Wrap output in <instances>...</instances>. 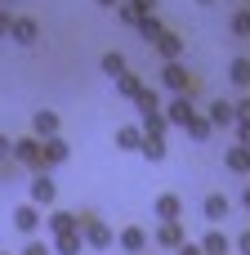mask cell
Segmentation results:
<instances>
[{"label":"cell","instance_id":"obj_21","mask_svg":"<svg viewBox=\"0 0 250 255\" xmlns=\"http://www.w3.org/2000/svg\"><path fill=\"white\" fill-rule=\"evenodd\" d=\"M139 152H143L148 161H166V134H143Z\"/></svg>","mask_w":250,"mask_h":255},{"label":"cell","instance_id":"obj_29","mask_svg":"<svg viewBox=\"0 0 250 255\" xmlns=\"http://www.w3.org/2000/svg\"><path fill=\"white\" fill-rule=\"evenodd\" d=\"M116 13H121V22H125V27H139V18H143L130 0H121V4H116Z\"/></svg>","mask_w":250,"mask_h":255},{"label":"cell","instance_id":"obj_41","mask_svg":"<svg viewBox=\"0 0 250 255\" xmlns=\"http://www.w3.org/2000/svg\"><path fill=\"white\" fill-rule=\"evenodd\" d=\"M197 4H215V0H197Z\"/></svg>","mask_w":250,"mask_h":255},{"label":"cell","instance_id":"obj_16","mask_svg":"<svg viewBox=\"0 0 250 255\" xmlns=\"http://www.w3.org/2000/svg\"><path fill=\"white\" fill-rule=\"evenodd\" d=\"M18 45H36L40 40V22L36 18H13V31H9Z\"/></svg>","mask_w":250,"mask_h":255},{"label":"cell","instance_id":"obj_15","mask_svg":"<svg viewBox=\"0 0 250 255\" xmlns=\"http://www.w3.org/2000/svg\"><path fill=\"white\" fill-rule=\"evenodd\" d=\"M116 242H121V251H130V255H143V251H148V233H143L139 224L121 229V238H116Z\"/></svg>","mask_w":250,"mask_h":255},{"label":"cell","instance_id":"obj_17","mask_svg":"<svg viewBox=\"0 0 250 255\" xmlns=\"http://www.w3.org/2000/svg\"><path fill=\"white\" fill-rule=\"evenodd\" d=\"M183 130H188V139H197V143H206V139H210V134H215V121H210V117H206V112H192V117H188V126H183Z\"/></svg>","mask_w":250,"mask_h":255},{"label":"cell","instance_id":"obj_35","mask_svg":"<svg viewBox=\"0 0 250 255\" xmlns=\"http://www.w3.org/2000/svg\"><path fill=\"white\" fill-rule=\"evenodd\" d=\"M130 4H134L139 13H157V4H161V0H130Z\"/></svg>","mask_w":250,"mask_h":255},{"label":"cell","instance_id":"obj_12","mask_svg":"<svg viewBox=\"0 0 250 255\" xmlns=\"http://www.w3.org/2000/svg\"><path fill=\"white\" fill-rule=\"evenodd\" d=\"M224 166H228L233 175H250V143H233V148L224 152Z\"/></svg>","mask_w":250,"mask_h":255},{"label":"cell","instance_id":"obj_40","mask_svg":"<svg viewBox=\"0 0 250 255\" xmlns=\"http://www.w3.org/2000/svg\"><path fill=\"white\" fill-rule=\"evenodd\" d=\"M98 4H103V9H116V4H121V0H98Z\"/></svg>","mask_w":250,"mask_h":255},{"label":"cell","instance_id":"obj_37","mask_svg":"<svg viewBox=\"0 0 250 255\" xmlns=\"http://www.w3.org/2000/svg\"><path fill=\"white\" fill-rule=\"evenodd\" d=\"M179 255H206V247H201V242H183V247H179Z\"/></svg>","mask_w":250,"mask_h":255},{"label":"cell","instance_id":"obj_34","mask_svg":"<svg viewBox=\"0 0 250 255\" xmlns=\"http://www.w3.org/2000/svg\"><path fill=\"white\" fill-rule=\"evenodd\" d=\"M9 157H13V139H9V134H0V161H9Z\"/></svg>","mask_w":250,"mask_h":255},{"label":"cell","instance_id":"obj_23","mask_svg":"<svg viewBox=\"0 0 250 255\" xmlns=\"http://www.w3.org/2000/svg\"><path fill=\"white\" fill-rule=\"evenodd\" d=\"M139 90H143V76H139V72H121V76H116V94H121V99H134Z\"/></svg>","mask_w":250,"mask_h":255},{"label":"cell","instance_id":"obj_8","mask_svg":"<svg viewBox=\"0 0 250 255\" xmlns=\"http://www.w3.org/2000/svg\"><path fill=\"white\" fill-rule=\"evenodd\" d=\"M152 49H157V54H161V58H166V63H170V58H183V36H179V31H170V27H166V31H161V36H157V40H152Z\"/></svg>","mask_w":250,"mask_h":255},{"label":"cell","instance_id":"obj_28","mask_svg":"<svg viewBox=\"0 0 250 255\" xmlns=\"http://www.w3.org/2000/svg\"><path fill=\"white\" fill-rule=\"evenodd\" d=\"M134 108H139V117H143V112H152V108H161V99H157V90H148V85H143V90L134 94Z\"/></svg>","mask_w":250,"mask_h":255},{"label":"cell","instance_id":"obj_30","mask_svg":"<svg viewBox=\"0 0 250 255\" xmlns=\"http://www.w3.org/2000/svg\"><path fill=\"white\" fill-rule=\"evenodd\" d=\"M233 36H242V40L250 36V9H242V13L233 18Z\"/></svg>","mask_w":250,"mask_h":255},{"label":"cell","instance_id":"obj_39","mask_svg":"<svg viewBox=\"0 0 250 255\" xmlns=\"http://www.w3.org/2000/svg\"><path fill=\"white\" fill-rule=\"evenodd\" d=\"M242 206H246V211H250V184H246V188H242Z\"/></svg>","mask_w":250,"mask_h":255},{"label":"cell","instance_id":"obj_27","mask_svg":"<svg viewBox=\"0 0 250 255\" xmlns=\"http://www.w3.org/2000/svg\"><path fill=\"white\" fill-rule=\"evenodd\" d=\"M103 72H107L112 81H116L121 72H130V67H125V54H121V49H107V54H103Z\"/></svg>","mask_w":250,"mask_h":255},{"label":"cell","instance_id":"obj_42","mask_svg":"<svg viewBox=\"0 0 250 255\" xmlns=\"http://www.w3.org/2000/svg\"><path fill=\"white\" fill-rule=\"evenodd\" d=\"M246 9H250V0H246Z\"/></svg>","mask_w":250,"mask_h":255},{"label":"cell","instance_id":"obj_38","mask_svg":"<svg viewBox=\"0 0 250 255\" xmlns=\"http://www.w3.org/2000/svg\"><path fill=\"white\" fill-rule=\"evenodd\" d=\"M237 143H250V121H237Z\"/></svg>","mask_w":250,"mask_h":255},{"label":"cell","instance_id":"obj_6","mask_svg":"<svg viewBox=\"0 0 250 255\" xmlns=\"http://www.w3.org/2000/svg\"><path fill=\"white\" fill-rule=\"evenodd\" d=\"M27 193H31V202H36V206H54V197H58V184H54L45 170H36V179L27 184Z\"/></svg>","mask_w":250,"mask_h":255},{"label":"cell","instance_id":"obj_10","mask_svg":"<svg viewBox=\"0 0 250 255\" xmlns=\"http://www.w3.org/2000/svg\"><path fill=\"white\" fill-rule=\"evenodd\" d=\"M72 157V148H67V139L63 134H49L45 139V170H54V166H63Z\"/></svg>","mask_w":250,"mask_h":255},{"label":"cell","instance_id":"obj_2","mask_svg":"<svg viewBox=\"0 0 250 255\" xmlns=\"http://www.w3.org/2000/svg\"><path fill=\"white\" fill-rule=\"evenodd\" d=\"M76 224H81V233H85V247H94V251H107V247H112V229H107L94 211H81Z\"/></svg>","mask_w":250,"mask_h":255},{"label":"cell","instance_id":"obj_5","mask_svg":"<svg viewBox=\"0 0 250 255\" xmlns=\"http://www.w3.org/2000/svg\"><path fill=\"white\" fill-rule=\"evenodd\" d=\"M152 242H157V247H166V251H179V247L188 242V233H183V220H161V229L152 233Z\"/></svg>","mask_w":250,"mask_h":255},{"label":"cell","instance_id":"obj_33","mask_svg":"<svg viewBox=\"0 0 250 255\" xmlns=\"http://www.w3.org/2000/svg\"><path fill=\"white\" fill-rule=\"evenodd\" d=\"M54 251V247H45V242H27V247H22V255H49Z\"/></svg>","mask_w":250,"mask_h":255},{"label":"cell","instance_id":"obj_36","mask_svg":"<svg viewBox=\"0 0 250 255\" xmlns=\"http://www.w3.org/2000/svg\"><path fill=\"white\" fill-rule=\"evenodd\" d=\"M237 121H250V94H246V99H237Z\"/></svg>","mask_w":250,"mask_h":255},{"label":"cell","instance_id":"obj_13","mask_svg":"<svg viewBox=\"0 0 250 255\" xmlns=\"http://www.w3.org/2000/svg\"><path fill=\"white\" fill-rule=\"evenodd\" d=\"M206 117L224 130V126H237V103H228V99H215L210 108H206Z\"/></svg>","mask_w":250,"mask_h":255},{"label":"cell","instance_id":"obj_22","mask_svg":"<svg viewBox=\"0 0 250 255\" xmlns=\"http://www.w3.org/2000/svg\"><path fill=\"white\" fill-rule=\"evenodd\" d=\"M228 81H233L237 90H250V58H233V63H228Z\"/></svg>","mask_w":250,"mask_h":255},{"label":"cell","instance_id":"obj_32","mask_svg":"<svg viewBox=\"0 0 250 255\" xmlns=\"http://www.w3.org/2000/svg\"><path fill=\"white\" fill-rule=\"evenodd\" d=\"M9 31H13V13H9V9H0V40H4Z\"/></svg>","mask_w":250,"mask_h":255},{"label":"cell","instance_id":"obj_3","mask_svg":"<svg viewBox=\"0 0 250 255\" xmlns=\"http://www.w3.org/2000/svg\"><path fill=\"white\" fill-rule=\"evenodd\" d=\"M161 85H166L170 94H192V72H188L179 58H170V63L161 67Z\"/></svg>","mask_w":250,"mask_h":255},{"label":"cell","instance_id":"obj_4","mask_svg":"<svg viewBox=\"0 0 250 255\" xmlns=\"http://www.w3.org/2000/svg\"><path fill=\"white\" fill-rule=\"evenodd\" d=\"M40 220H45V215H40V206H36V202L13 206V229H18V233H27V238H36V233H40Z\"/></svg>","mask_w":250,"mask_h":255},{"label":"cell","instance_id":"obj_19","mask_svg":"<svg viewBox=\"0 0 250 255\" xmlns=\"http://www.w3.org/2000/svg\"><path fill=\"white\" fill-rule=\"evenodd\" d=\"M45 224H49V233L58 238V233H76L81 224H76V211H49L45 215Z\"/></svg>","mask_w":250,"mask_h":255},{"label":"cell","instance_id":"obj_14","mask_svg":"<svg viewBox=\"0 0 250 255\" xmlns=\"http://www.w3.org/2000/svg\"><path fill=\"white\" fill-rule=\"evenodd\" d=\"M152 211H157V220H183V197L179 193H161Z\"/></svg>","mask_w":250,"mask_h":255},{"label":"cell","instance_id":"obj_7","mask_svg":"<svg viewBox=\"0 0 250 255\" xmlns=\"http://www.w3.org/2000/svg\"><path fill=\"white\" fill-rule=\"evenodd\" d=\"M197 112V103H192V94H174L170 103H166V121L170 126H188V117Z\"/></svg>","mask_w":250,"mask_h":255},{"label":"cell","instance_id":"obj_9","mask_svg":"<svg viewBox=\"0 0 250 255\" xmlns=\"http://www.w3.org/2000/svg\"><path fill=\"white\" fill-rule=\"evenodd\" d=\"M31 134H40V139L58 134V112H54V108H36V112H31Z\"/></svg>","mask_w":250,"mask_h":255},{"label":"cell","instance_id":"obj_24","mask_svg":"<svg viewBox=\"0 0 250 255\" xmlns=\"http://www.w3.org/2000/svg\"><path fill=\"white\" fill-rule=\"evenodd\" d=\"M170 130V121H166V108H152V112H143V134H166Z\"/></svg>","mask_w":250,"mask_h":255},{"label":"cell","instance_id":"obj_18","mask_svg":"<svg viewBox=\"0 0 250 255\" xmlns=\"http://www.w3.org/2000/svg\"><path fill=\"white\" fill-rule=\"evenodd\" d=\"M112 143H116L121 152H139V143H143V126H121V130L112 134Z\"/></svg>","mask_w":250,"mask_h":255},{"label":"cell","instance_id":"obj_31","mask_svg":"<svg viewBox=\"0 0 250 255\" xmlns=\"http://www.w3.org/2000/svg\"><path fill=\"white\" fill-rule=\"evenodd\" d=\"M233 251H237V255H250V229H246V233H237V242H233Z\"/></svg>","mask_w":250,"mask_h":255},{"label":"cell","instance_id":"obj_20","mask_svg":"<svg viewBox=\"0 0 250 255\" xmlns=\"http://www.w3.org/2000/svg\"><path fill=\"white\" fill-rule=\"evenodd\" d=\"M81 251H85V233H81V229L54 238V255H81Z\"/></svg>","mask_w":250,"mask_h":255},{"label":"cell","instance_id":"obj_26","mask_svg":"<svg viewBox=\"0 0 250 255\" xmlns=\"http://www.w3.org/2000/svg\"><path fill=\"white\" fill-rule=\"evenodd\" d=\"M161 31H166V22H161L157 13H143V18H139V36H143L148 45H152V40H157Z\"/></svg>","mask_w":250,"mask_h":255},{"label":"cell","instance_id":"obj_11","mask_svg":"<svg viewBox=\"0 0 250 255\" xmlns=\"http://www.w3.org/2000/svg\"><path fill=\"white\" fill-rule=\"evenodd\" d=\"M228 211H233V202H228L224 193H210V197L201 202V215H206L210 224H224V220H228Z\"/></svg>","mask_w":250,"mask_h":255},{"label":"cell","instance_id":"obj_25","mask_svg":"<svg viewBox=\"0 0 250 255\" xmlns=\"http://www.w3.org/2000/svg\"><path fill=\"white\" fill-rule=\"evenodd\" d=\"M201 247H206V255H228V251H233V242H228L219 229H210V233L201 238Z\"/></svg>","mask_w":250,"mask_h":255},{"label":"cell","instance_id":"obj_1","mask_svg":"<svg viewBox=\"0 0 250 255\" xmlns=\"http://www.w3.org/2000/svg\"><path fill=\"white\" fill-rule=\"evenodd\" d=\"M13 161L27 166V170H45V139H40V134L13 139Z\"/></svg>","mask_w":250,"mask_h":255},{"label":"cell","instance_id":"obj_43","mask_svg":"<svg viewBox=\"0 0 250 255\" xmlns=\"http://www.w3.org/2000/svg\"><path fill=\"white\" fill-rule=\"evenodd\" d=\"M0 255H9V251H0Z\"/></svg>","mask_w":250,"mask_h":255}]
</instances>
